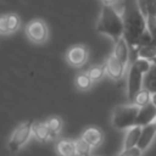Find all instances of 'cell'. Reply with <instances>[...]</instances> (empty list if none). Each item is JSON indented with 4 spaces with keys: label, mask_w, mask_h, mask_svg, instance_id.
I'll return each mask as SVG.
<instances>
[{
    "label": "cell",
    "mask_w": 156,
    "mask_h": 156,
    "mask_svg": "<svg viewBox=\"0 0 156 156\" xmlns=\"http://www.w3.org/2000/svg\"><path fill=\"white\" fill-rule=\"evenodd\" d=\"M150 102L156 107V93H152V94H151V100H150Z\"/></svg>",
    "instance_id": "cell-31"
},
{
    "label": "cell",
    "mask_w": 156,
    "mask_h": 156,
    "mask_svg": "<svg viewBox=\"0 0 156 156\" xmlns=\"http://www.w3.org/2000/svg\"><path fill=\"white\" fill-rule=\"evenodd\" d=\"M151 63H152V65H156V57H155V58L151 61Z\"/></svg>",
    "instance_id": "cell-32"
},
{
    "label": "cell",
    "mask_w": 156,
    "mask_h": 156,
    "mask_svg": "<svg viewBox=\"0 0 156 156\" xmlns=\"http://www.w3.org/2000/svg\"><path fill=\"white\" fill-rule=\"evenodd\" d=\"M155 136H156V122H154L151 124H147L145 127H141L140 138H139L136 147L140 149L144 152L146 149H149V146L154 141Z\"/></svg>",
    "instance_id": "cell-9"
},
{
    "label": "cell",
    "mask_w": 156,
    "mask_h": 156,
    "mask_svg": "<svg viewBox=\"0 0 156 156\" xmlns=\"http://www.w3.org/2000/svg\"><path fill=\"white\" fill-rule=\"evenodd\" d=\"M113 56L127 67L128 61H129V46L127 41L124 40V38H121L117 43H115Z\"/></svg>",
    "instance_id": "cell-12"
},
{
    "label": "cell",
    "mask_w": 156,
    "mask_h": 156,
    "mask_svg": "<svg viewBox=\"0 0 156 156\" xmlns=\"http://www.w3.org/2000/svg\"><path fill=\"white\" fill-rule=\"evenodd\" d=\"M56 152L58 156H77L74 140L61 139L56 143Z\"/></svg>",
    "instance_id": "cell-14"
},
{
    "label": "cell",
    "mask_w": 156,
    "mask_h": 156,
    "mask_svg": "<svg viewBox=\"0 0 156 156\" xmlns=\"http://www.w3.org/2000/svg\"><path fill=\"white\" fill-rule=\"evenodd\" d=\"M132 66H134L139 72H141V73L145 76V74L150 71L152 63H151L150 61H146V60H143V58H136V60L132 63Z\"/></svg>",
    "instance_id": "cell-24"
},
{
    "label": "cell",
    "mask_w": 156,
    "mask_h": 156,
    "mask_svg": "<svg viewBox=\"0 0 156 156\" xmlns=\"http://www.w3.org/2000/svg\"><path fill=\"white\" fill-rule=\"evenodd\" d=\"M145 89H147L151 94L156 93V65H152L150 71L146 73Z\"/></svg>",
    "instance_id": "cell-19"
},
{
    "label": "cell",
    "mask_w": 156,
    "mask_h": 156,
    "mask_svg": "<svg viewBox=\"0 0 156 156\" xmlns=\"http://www.w3.org/2000/svg\"><path fill=\"white\" fill-rule=\"evenodd\" d=\"M136 57L151 62V61L156 57V44L139 48L138 51H136Z\"/></svg>",
    "instance_id": "cell-17"
},
{
    "label": "cell",
    "mask_w": 156,
    "mask_h": 156,
    "mask_svg": "<svg viewBox=\"0 0 156 156\" xmlns=\"http://www.w3.org/2000/svg\"><path fill=\"white\" fill-rule=\"evenodd\" d=\"M154 122H156V107L150 102L146 106L139 108V112L135 119V126L145 127Z\"/></svg>",
    "instance_id": "cell-8"
},
{
    "label": "cell",
    "mask_w": 156,
    "mask_h": 156,
    "mask_svg": "<svg viewBox=\"0 0 156 156\" xmlns=\"http://www.w3.org/2000/svg\"><path fill=\"white\" fill-rule=\"evenodd\" d=\"M88 60V49L84 45L77 44L68 49L66 52V61L72 67H82Z\"/></svg>",
    "instance_id": "cell-7"
},
{
    "label": "cell",
    "mask_w": 156,
    "mask_h": 156,
    "mask_svg": "<svg viewBox=\"0 0 156 156\" xmlns=\"http://www.w3.org/2000/svg\"><path fill=\"white\" fill-rule=\"evenodd\" d=\"M139 107L134 104L118 105L112 112V126L119 130H127L135 126Z\"/></svg>",
    "instance_id": "cell-3"
},
{
    "label": "cell",
    "mask_w": 156,
    "mask_h": 156,
    "mask_svg": "<svg viewBox=\"0 0 156 156\" xmlns=\"http://www.w3.org/2000/svg\"><path fill=\"white\" fill-rule=\"evenodd\" d=\"M7 16V29H9V34H12L15 32H17L21 27V17L15 13V12H10L6 13Z\"/></svg>",
    "instance_id": "cell-20"
},
{
    "label": "cell",
    "mask_w": 156,
    "mask_h": 156,
    "mask_svg": "<svg viewBox=\"0 0 156 156\" xmlns=\"http://www.w3.org/2000/svg\"><path fill=\"white\" fill-rule=\"evenodd\" d=\"M33 123H34L33 121H26L15 128L7 143L9 150L11 152H17L21 147H23L28 143V140L33 135L32 134Z\"/></svg>",
    "instance_id": "cell-4"
},
{
    "label": "cell",
    "mask_w": 156,
    "mask_h": 156,
    "mask_svg": "<svg viewBox=\"0 0 156 156\" xmlns=\"http://www.w3.org/2000/svg\"><path fill=\"white\" fill-rule=\"evenodd\" d=\"M80 138L91 147H98L104 141V132L98 127H88L84 129Z\"/></svg>",
    "instance_id": "cell-11"
},
{
    "label": "cell",
    "mask_w": 156,
    "mask_h": 156,
    "mask_svg": "<svg viewBox=\"0 0 156 156\" xmlns=\"http://www.w3.org/2000/svg\"><path fill=\"white\" fill-rule=\"evenodd\" d=\"M124 71H126V66L121 61H118L113 56V54H111L108 56V58L106 60V73H107V76L113 80H118L123 77Z\"/></svg>",
    "instance_id": "cell-10"
},
{
    "label": "cell",
    "mask_w": 156,
    "mask_h": 156,
    "mask_svg": "<svg viewBox=\"0 0 156 156\" xmlns=\"http://www.w3.org/2000/svg\"><path fill=\"white\" fill-rule=\"evenodd\" d=\"M140 132H141V127H139V126H134V127L127 129L124 140H123V150L136 147L139 138H140Z\"/></svg>",
    "instance_id": "cell-13"
},
{
    "label": "cell",
    "mask_w": 156,
    "mask_h": 156,
    "mask_svg": "<svg viewBox=\"0 0 156 156\" xmlns=\"http://www.w3.org/2000/svg\"><path fill=\"white\" fill-rule=\"evenodd\" d=\"M45 124L48 126V128H49V130H50L51 139H54V138H56V136L60 134V132H61V129H62L63 122H62V119H61L60 117L52 116V117H50V118L45 122Z\"/></svg>",
    "instance_id": "cell-16"
},
{
    "label": "cell",
    "mask_w": 156,
    "mask_h": 156,
    "mask_svg": "<svg viewBox=\"0 0 156 156\" xmlns=\"http://www.w3.org/2000/svg\"><path fill=\"white\" fill-rule=\"evenodd\" d=\"M24 33L27 38L34 44H43L48 40L49 29L46 23L40 18H34L26 24Z\"/></svg>",
    "instance_id": "cell-5"
},
{
    "label": "cell",
    "mask_w": 156,
    "mask_h": 156,
    "mask_svg": "<svg viewBox=\"0 0 156 156\" xmlns=\"http://www.w3.org/2000/svg\"><path fill=\"white\" fill-rule=\"evenodd\" d=\"M138 5H139V7H140V11L143 12V15L146 17V16H147V11H146L147 0H138Z\"/></svg>",
    "instance_id": "cell-29"
},
{
    "label": "cell",
    "mask_w": 156,
    "mask_h": 156,
    "mask_svg": "<svg viewBox=\"0 0 156 156\" xmlns=\"http://www.w3.org/2000/svg\"><path fill=\"white\" fill-rule=\"evenodd\" d=\"M74 85L77 87V89L85 91L91 88L93 80L89 78V76L87 73H78L74 78Z\"/></svg>",
    "instance_id": "cell-18"
},
{
    "label": "cell",
    "mask_w": 156,
    "mask_h": 156,
    "mask_svg": "<svg viewBox=\"0 0 156 156\" xmlns=\"http://www.w3.org/2000/svg\"><path fill=\"white\" fill-rule=\"evenodd\" d=\"M0 34L1 35L9 34V29H7V16L6 15H0Z\"/></svg>",
    "instance_id": "cell-26"
},
{
    "label": "cell",
    "mask_w": 156,
    "mask_h": 156,
    "mask_svg": "<svg viewBox=\"0 0 156 156\" xmlns=\"http://www.w3.org/2000/svg\"><path fill=\"white\" fill-rule=\"evenodd\" d=\"M96 29L99 33L110 37L115 43L123 38V21L111 6H102Z\"/></svg>",
    "instance_id": "cell-2"
},
{
    "label": "cell",
    "mask_w": 156,
    "mask_h": 156,
    "mask_svg": "<svg viewBox=\"0 0 156 156\" xmlns=\"http://www.w3.org/2000/svg\"><path fill=\"white\" fill-rule=\"evenodd\" d=\"M113 10H115V12L118 15V16H123V12H124V1L123 0H118L113 6H111Z\"/></svg>",
    "instance_id": "cell-28"
},
{
    "label": "cell",
    "mask_w": 156,
    "mask_h": 156,
    "mask_svg": "<svg viewBox=\"0 0 156 156\" xmlns=\"http://www.w3.org/2000/svg\"><path fill=\"white\" fill-rule=\"evenodd\" d=\"M106 73V62H104V63H101V65H98V66H93L89 71H88V76H89V78L93 80V82H95V80H100L102 77H104V74Z\"/></svg>",
    "instance_id": "cell-22"
},
{
    "label": "cell",
    "mask_w": 156,
    "mask_h": 156,
    "mask_svg": "<svg viewBox=\"0 0 156 156\" xmlns=\"http://www.w3.org/2000/svg\"><path fill=\"white\" fill-rule=\"evenodd\" d=\"M146 11H147V16L156 17V0H147Z\"/></svg>",
    "instance_id": "cell-27"
},
{
    "label": "cell",
    "mask_w": 156,
    "mask_h": 156,
    "mask_svg": "<svg viewBox=\"0 0 156 156\" xmlns=\"http://www.w3.org/2000/svg\"><path fill=\"white\" fill-rule=\"evenodd\" d=\"M143 82H144V74L139 72L134 66H130L127 79V98L129 104L134 102L136 94L143 89Z\"/></svg>",
    "instance_id": "cell-6"
},
{
    "label": "cell",
    "mask_w": 156,
    "mask_h": 156,
    "mask_svg": "<svg viewBox=\"0 0 156 156\" xmlns=\"http://www.w3.org/2000/svg\"><path fill=\"white\" fill-rule=\"evenodd\" d=\"M117 156H143V151L138 147H132V149L122 150Z\"/></svg>",
    "instance_id": "cell-25"
},
{
    "label": "cell",
    "mask_w": 156,
    "mask_h": 156,
    "mask_svg": "<svg viewBox=\"0 0 156 156\" xmlns=\"http://www.w3.org/2000/svg\"><path fill=\"white\" fill-rule=\"evenodd\" d=\"M150 100H151V93H150L147 89L143 88V89L136 94V96H135L133 104L136 105V106L140 108V107H144V106H146L147 104H150Z\"/></svg>",
    "instance_id": "cell-21"
},
{
    "label": "cell",
    "mask_w": 156,
    "mask_h": 156,
    "mask_svg": "<svg viewBox=\"0 0 156 156\" xmlns=\"http://www.w3.org/2000/svg\"><path fill=\"white\" fill-rule=\"evenodd\" d=\"M102 2V6H113L118 0H100Z\"/></svg>",
    "instance_id": "cell-30"
},
{
    "label": "cell",
    "mask_w": 156,
    "mask_h": 156,
    "mask_svg": "<svg viewBox=\"0 0 156 156\" xmlns=\"http://www.w3.org/2000/svg\"><path fill=\"white\" fill-rule=\"evenodd\" d=\"M74 144H76V154L78 156H91V149L93 147L88 143H85L82 138L76 140Z\"/></svg>",
    "instance_id": "cell-23"
},
{
    "label": "cell",
    "mask_w": 156,
    "mask_h": 156,
    "mask_svg": "<svg viewBox=\"0 0 156 156\" xmlns=\"http://www.w3.org/2000/svg\"><path fill=\"white\" fill-rule=\"evenodd\" d=\"M123 1H124V12L122 16L123 38L127 41L129 49L136 52L141 38L147 30L146 17L140 11L138 0H123Z\"/></svg>",
    "instance_id": "cell-1"
},
{
    "label": "cell",
    "mask_w": 156,
    "mask_h": 156,
    "mask_svg": "<svg viewBox=\"0 0 156 156\" xmlns=\"http://www.w3.org/2000/svg\"><path fill=\"white\" fill-rule=\"evenodd\" d=\"M32 134L40 143H45L49 139H51L50 130H49L48 126L45 124V122H34L33 127H32Z\"/></svg>",
    "instance_id": "cell-15"
}]
</instances>
